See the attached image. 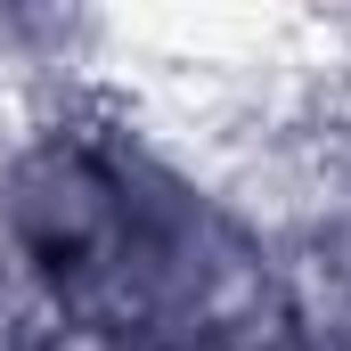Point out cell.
Masks as SVG:
<instances>
[{
	"label": "cell",
	"mask_w": 351,
	"mask_h": 351,
	"mask_svg": "<svg viewBox=\"0 0 351 351\" xmlns=\"http://www.w3.org/2000/svg\"><path fill=\"white\" fill-rule=\"evenodd\" d=\"M180 351H311L294 335V319H254V327H229V335H204V343H180Z\"/></svg>",
	"instance_id": "cell-3"
},
{
	"label": "cell",
	"mask_w": 351,
	"mask_h": 351,
	"mask_svg": "<svg viewBox=\"0 0 351 351\" xmlns=\"http://www.w3.org/2000/svg\"><path fill=\"white\" fill-rule=\"evenodd\" d=\"M49 327H58V294L41 286V269L0 237V351H41Z\"/></svg>",
	"instance_id": "cell-2"
},
{
	"label": "cell",
	"mask_w": 351,
	"mask_h": 351,
	"mask_svg": "<svg viewBox=\"0 0 351 351\" xmlns=\"http://www.w3.org/2000/svg\"><path fill=\"white\" fill-rule=\"evenodd\" d=\"M106 114L25 123L0 139V237L41 269L49 294H66L123 245V164Z\"/></svg>",
	"instance_id": "cell-1"
}]
</instances>
